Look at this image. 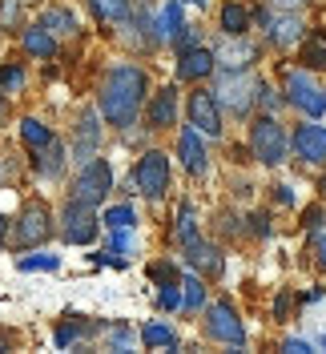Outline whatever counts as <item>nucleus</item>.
<instances>
[{
    "instance_id": "33",
    "label": "nucleus",
    "mask_w": 326,
    "mask_h": 354,
    "mask_svg": "<svg viewBox=\"0 0 326 354\" xmlns=\"http://www.w3.org/2000/svg\"><path fill=\"white\" fill-rule=\"evenodd\" d=\"M157 306L161 310H177L181 306V282H165L161 294H157Z\"/></svg>"
},
{
    "instance_id": "49",
    "label": "nucleus",
    "mask_w": 326,
    "mask_h": 354,
    "mask_svg": "<svg viewBox=\"0 0 326 354\" xmlns=\"http://www.w3.org/2000/svg\"><path fill=\"white\" fill-rule=\"evenodd\" d=\"M323 346H326V338H323Z\"/></svg>"
},
{
    "instance_id": "14",
    "label": "nucleus",
    "mask_w": 326,
    "mask_h": 354,
    "mask_svg": "<svg viewBox=\"0 0 326 354\" xmlns=\"http://www.w3.org/2000/svg\"><path fill=\"white\" fill-rule=\"evenodd\" d=\"M177 157H181V165H185V174L201 177L206 174V145H201V133L190 125V129H181V137H177Z\"/></svg>"
},
{
    "instance_id": "28",
    "label": "nucleus",
    "mask_w": 326,
    "mask_h": 354,
    "mask_svg": "<svg viewBox=\"0 0 326 354\" xmlns=\"http://www.w3.org/2000/svg\"><path fill=\"white\" fill-rule=\"evenodd\" d=\"M302 65L306 68H326V32H314V41H306Z\"/></svg>"
},
{
    "instance_id": "5",
    "label": "nucleus",
    "mask_w": 326,
    "mask_h": 354,
    "mask_svg": "<svg viewBox=\"0 0 326 354\" xmlns=\"http://www.w3.org/2000/svg\"><path fill=\"white\" fill-rule=\"evenodd\" d=\"M286 101L294 105V109H302L306 117H323L326 113V88L306 73V68H290L286 73Z\"/></svg>"
},
{
    "instance_id": "40",
    "label": "nucleus",
    "mask_w": 326,
    "mask_h": 354,
    "mask_svg": "<svg viewBox=\"0 0 326 354\" xmlns=\"http://www.w3.org/2000/svg\"><path fill=\"white\" fill-rule=\"evenodd\" d=\"M302 221L310 225V230H314V225H323V209H318V205H310V209L302 214Z\"/></svg>"
},
{
    "instance_id": "15",
    "label": "nucleus",
    "mask_w": 326,
    "mask_h": 354,
    "mask_svg": "<svg viewBox=\"0 0 326 354\" xmlns=\"http://www.w3.org/2000/svg\"><path fill=\"white\" fill-rule=\"evenodd\" d=\"M214 48H201V44H194V48H185L181 53V61H177V81H201V77H210L214 73Z\"/></svg>"
},
{
    "instance_id": "26",
    "label": "nucleus",
    "mask_w": 326,
    "mask_h": 354,
    "mask_svg": "<svg viewBox=\"0 0 326 354\" xmlns=\"http://www.w3.org/2000/svg\"><path fill=\"white\" fill-rule=\"evenodd\" d=\"M141 342H145V346H170V351H177V334L170 330V326H161V322L141 326Z\"/></svg>"
},
{
    "instance_id": "41",
    "label": "nucleus",
    "mask_w": 326,
    "mask_h": 354,
    "mask_svg": "<svg viewBox=\"0 0 326 354\" xmlns=\"http://www.w3.org/2000/svg\"><path fill=\"white\" fill-rule=\"evenodd\" d=\"M270 4H274V8H282V12H298L306 0H270Z\"/></svg>"
},
{
    "instance_id": "13",
    "label": "nucleus",
    "mask_w": 326,
    "mask_h": 354,
    "mask_svg": "<svg viewBox=\"0 0 326 354\" xmlns=\"http://www.w3.org/2000/svg\"><path fill=\"white\" fill-rule=\"evenodd\" d=\"M254 57H258V48L246 41V32L242 37H230L226 32V41H217V48H214V61L221 68H250Z\"/></svg>"
},
{
    "instance_id": "22",
    "label": "nucleus",
    "mask_w": 326,
    "mask_h": 354,
    "mask_svg": "<svg viewBox=\"0 0 326 354\" xmlns=\"http://www.w3.org/2000/svg\"><path fill=\"white\" fill-rule=\"evenodd\" d=\"M153 28H157V41H177V32L185 28V24H181V4H177V0L174 4H165Z\"/></svg>"
},
{
    "instance_id": "37",
    "label": "nucleus",
    "mask_w": 326,
    "mask_h": 354,
    "mask_svg": "<svg viewBox=\"0 0 326 354\" xmlns=\"http://www.w3.org/2000/svg\"><path fill=\"white\" fill-rule=\"evenodd\" d=\"M109 250H117V254H129V250H133L129 230H113V242H109Z\"/></svg>"
},
{
    "instance_id": "8",
    "label": "nucleus",
    "mask_w": 326,
    "mask_h": 354,
    "mask_svg": "<svg viewBox=\"0 0 326 354\" xmlns=\"http://www.w3.org/2000/svg\"><path fill=\"white\" fill-rule=\"evenodd\" d=\"M206 334L217 338V342H226V346H246V326H242V318L234 314L230 302L206 306Z\"/></svg>"
},
{
    "instance_id": "39",
    "label": "nucleus",
    "mask_w": 326,
    "mask_h": 354,
    "mask_svg": "<svg viewBox=\"0 0 326 354\" xmlns=\"http://www.w3.org/2000/svg\"><path fill=\"white\" fill-rule=\"evenodd\" d=\"M282 351H290V354H306V351H310V342H302V338H286Z\"/></svg>"
},
{
    "instance_id": "46",
    "label": "nucleus",
    "mask_w": 326,
    "mask_h": 354,
    "mask_svg": "<svg viewBox=\"0 0 326 354\" xmlns=\"http://www.w3.org/2000/svg\"><path fill=\"white\" fill-rule=\"evenodd\" d=\"M190 4H201V8H206V4H210V0H190Z\"/></svg>"
},
{
    "instance_id": "43",
    "label": "nucleus",
    "mask_w": 326,
    "mask_h": 354,
    "mask_svg": "<svg viewBox=\"0 0 326 354\" xmlns=\"http://www.w3.org/2000/svg\"><path fill=\"white\" fill-rule=\"evenodd\" d=\"M318 266H323V270H326V234H323V238H318Z\"/></svg>"
},
{
    "instance_id": "16",
    "label": "nucleus",
    "mask_w": 326,
    "mask_h": 354,
    "mask_svg": "<svg viewBox=\"0 0 326 354\" xmlns=\"http://www.w3.org/2000/svg\"><path fill=\"white\" fill-rule=\"evenodd\" d=\"M174 121H177V88L165 85L150 101V129H170Z\"/></svg>"
},
{
    "instance_id": "19",
    "label": "nucleus",
    "mask_w": 326,
    "mask_h": 354,
    "mask_svg": "<svg viewBox=\"0 0 326 354\" xmlns=\"http://www.w3.org/2000/svg\"><path fill=\"white\" fill-rule=\"evenodd\" d=\"M24 53H28V57H41V61H48V57L57 53V41H53V32H48L44 24H33V28H24Z\"/></svg>"
},
{
    "instance_id": "34",
    "label": "nucleus",
    "mask_w": 326,
    "mask_h": 354,
    "mask_svg": "<svg viewBox=\"0 0 326 354\" xmlns=\"http://www.w3.org/2000/svg\"><path fill=\"white\" fill-rule=\"evenodd\" d=\"M57 254H44V258H21V270L24 274H33V270H57Z\"/></svg>"
},
{
    "instance_id": "9",
    "label": "nucleus",
    "mask_w": 326,
    "mask_h": 354,
    "mask_svg": "<svg viewBox=\"0 0 326 354\" xmlns=\"http://www.w3.org/2000/svg\"><path fill=\"white\" fill-rule=\"evenodd\" d=\"M48 209H44L41 201H28L21 209V218H17V234H12V242L21 245V250H33V245H41L48 238Z\"/></svg>"
},
{
    "instance_id": "36",
    "label": "nucleus",
    "mask_w": 326,
    "mask_h": 354,
    "mask_svg": "<svg viewBox=\"0 0 326 354\" xmlns=\"http://www.w3.org/2000/svg\"><path fill=\"white\" fill-rule=\"evenodd\" d=\"M150 278L153 282H157V286H165V282H181V278H177V270L170 262H161V266H153L150 270Z\"/></svg>"
},
{
    "instance_id": "25",
    "label": "nucleus",
    "mask_w": 326,
    "mask_h": 354,
    "mask_svg": "<svg viewBox=\"0 0 326 354\" xmlns=\"http://www.w3.org/2000/svg\"><path fill=\"white\" fill-rule=\"evenodd\" d=\"M21 137H24V145H33V149H44V145L53 141V129H48V125H41L37 117H24V121H21Z\"/></svg>"
},
{
    "instance_id": "23",
    "label": "nucleus",
    "mask_w": 326,
    "mask_h": 354,
    "mask_svg": "<svg viewBox=\"0 0 326 354\" xmlns=\"http://www.w3.org/2000/svg\"><path fill=\"white\" fill-rule=\"evenodd\" d=\"M89 8L97 12V21H105V24L129 21V0H89Z\"/></svg>"
},
{
    "instance_id": "30",
    "label": "nucleus",
    "mask_w": 326,
    "mask_h": 354,
    "mask_svg": "<svg viewBox=\"0 0 326 354\" xmlns=\"http://www.w3.org/2000/svg\"><path fill=\"white\" fill-rule=\"evenodd\" d=\"M21 85H24V68L21 65H4V68H0V97L21 93Z\"/></svg>"
},
{
    "instance_id": "42",
    "label": "nucleus",
    "mask_w": 326,
    "mask_h": 354,
    "mask_svg": "<svg viewBox=\"0 0 326 354\" xmlns=\"http://www.w3.org/2000/svg\"><path fill=\"white\" fill-rule=\"evenodd\" d=\"M274 198L282 201V205H290V201H294V194H290V185H278V189H274Z\"/></svg>"
},
{
    "instance_id": "38",
    "label": "nucleus",
    "mask_w": 326,
    "mask_h": 354,
    "mask_svg": "<svg viewBox=\"0 0 326 354\" xmlns=\"http://www.w3.org/2000/svg\"><path fill=\"white\" fill-rule=\"evenodd\" d=\"M258 101L266 105V109H278V97H274V88L270 85H258Z\"/></svg>"
},
{
    "instance_id": "12",
    "label": "nucleus",
    "mask_w": 326,
    "mask_h": 354,
    "mask_svg": "<svg viewBox=\"0 0 326 354\" xmlns=\"http://www.w3.org/2000/svg\"><path fill=\"white\" fill-rule=\"evenodd\" d=\"M294 153L302 157L306 165H323L326 161V129L323 125H298L294 137H290Z\"/></svg>"
},
{
    "instance_id": "24",
    "label": "nucleus",
    "mask_w": 326,
    "mask_h": 354,
    "mask_svg": "<svg viewBox=\"0 0 326 354\" xmlns=\"http://www.w3.org/2000/svg\"><path fill=\"white\" fill-rule=\"evenodd\" d=\"M250 28V12L242 8V4H221V32H230V37H242Z\"/></svg>"
},
{
    "instance_id": "1",
    "label": "nucleus",
    "mask_w": 326,
    "mask_h": 354,
    "mask_svg": "<svg viewBox=\"0 0 326 354\" xmlns=\"http://www.w3.org/2000/svg\"><path fill=\"white\" fill-rule=\"evenodd\" d=\"M145 73L137 65H117L109 68L105 85H101V97H97V109L105 117L113 129H129L133 121H137V113H141V101H145Z\"/></svg>"
},
{
    "instance_id": "20",
    "label": "nucleus",
    "mask_w": 326,
    "mask_h": 354,
    "mask_svg": "<svg viewBox=\"0 0 326 354\" xmlns=\"http://www.w3.org/2000/svg\"><path fill=\"white\" fill-rule=\"evenodd\" d=\"M37 174L41 177H61V169H65V145L61 141H48L44 149H37Z\"/></svg>"
},
{
    "instance_id": "32",
    "label": "nucleus",
    "mask_w": 326,
    "mask_h": 354,
    "mask_svg": "<svg viewBox=\"0 0 326 354\" xmlns=\"http://www.w3.org/2000/svg\"><path fill=\"white\" fill-rule=\"evenodd\" d=\"M97 326H89V322H65L61 330H57V346H69L73 338H81V334H93Z\"/></svg>"
},
{
    "instance_id": "45",
    "label": "nucleus",
    "mask_w": 326,
    "mask_h": 354,
    "mask_svg": "<svg viewBox=\"0 0 326 354\" xmlns=\"http://www.w3.org/2000/svg\"><path fill=\"white\" fill-rule=\"evenodd\" d=\"M4 238H8V218L0 214V250H4Z\"/></svg>"
},
{
    "instance_id": "7",
    "label": "nucleus",
    "mask_w": 326,
    "mask_h": 354,
    "mask_svg": "<svg viewBox=\"0 0 326 354\" xmlns=\"http://www.w3.org/2000/svg\"><path fill=\"white\" fill-rule=\"evenodd\" d=\"M97 230H101V218L93 214V205H81V201L69 198L65 214H61V238L69 245H89L97 238Z\"/></svg>"
},
{
    "instance_id": "11",
    "label": "nucleus",
    "mask_w": 326,
    "mask_h": 354,
    "mask_svg": "<svg viewBox=\"0 0 326 354\" xmlns=\"http://www.w3.org/2000/svg\"><path fill=\"white\" fill-rule=\"evenodd\" d=\"M258 21L266 24V37L278 48H290V44L302 41V21L294 12H258Z\"/></svg>"
},
{
    "instance_id": "48",
    "label": "nucleus",
    "mask_w": 326,
    "mask_h": 354,
    "mask_svg": "<svg viewBox=\"0 0 326 354\" xmlns=\"http://www.w3.org/2000/svg\"><path fill=\"white\" fill-rule=\"evenodd\" d=\"M323 194H326V181H323Z\"/></svg>"
},
{
    "instance_id": "47",
    "label": "nucleus",
    "mask_w": 326,
    "mask_h": 354,
    "mask_svg": "<svg viewBox=\"0 0 326 354\" xmlns=\"http://www.w3.org/2000/svg\"><path fill=\"white\" fill-rule=\"evenodd\" d=\"M0 351H8V342H4V338H0Z\"/></svg>"
},
{
    "instance_id": "44",
    "label": "nucleus",
    "mask_w": 326,
    "mask_h": 354,
    "mask_svg": "<svg viewBox=\"0 0 326 354\" xmlns=\"http://www.w3.org/2000/svg\"><path fill=\"white\" fill-rule=\"evenodd\" d=\"M286 306H290V298H286V294H282V298H278V302H274V314H278V318H282V314H286Z\"/></svg>"
},
{
    "instance_id": "18",
    "label": "nucleus",
    "mask_w": 326,
    "mask_h": 354,
    "mask_svg": "<svg viewBox=\"0 0 326 354\" xmlns=\"http://www.w3.org/2000/svg\"><path fill=\"white\" fill-rule=\"evenodd\" d=\"M101 141V125H97V113H85L81 125H77V161H89L93 149Z\"/></svg>"
},
{
    "instance_id": "29",
    "label": "nucleus",
    "mask_w": 326,
    "mask_h": 354,
    "mask_svg": "<svg viewBox=\"0 0 326 354\" xmlns=\"http://www.w3.org/2000/svg\"><path fill=\"white\" fill-rule=\"evenodd\" d=\"M177 242H181V245L197 242V218H194V205H181V209H177Z\"/></svg>"
},
{
    "instance_id": "4",
    "label": "nucleus",
    "mask_w": 326,
    "mask_h": 354,
    "mask_svg": "<svg viewBox=\"0 0 326 354\" xmlns=\"http://www.w3.org/2000/svg\"><path fill=\"white\" fill-rule=\"evenodd\" d=\"M109 189H113V169H109V161H101V157H89L85 169L77 174L73 189H69V198L81 201V205H101V201L109 198Z\"/></svg>"
},
{
    "instance_id": "31",
    "label": "nucleus",
    "mask_w": 326,
    "mask_h": 354,
    "mask_svg": "<svg viewBox=\"0 0 326 354\" xmlns=\"http://www.w3.org/2000/svg\"><path fill=\"white\" fill-rule=\"evenodd\" d=\"M101 221H105L109 230H133V209L129 205H113V209H105Z\"/></svg>"
},
{
    "instance_id": "35",
    "label": "nucleus",
    "mask_w": 326,
    "mask_h": 354,
    "mask_svg": "<svg viewBox=\"0 0 326 354\" xmlns=\"http://www.w3.org/2000/svg\"><path fill=\"white\" fill-rule=\"evenodd\" d=\"M129 346H133V330L113 326V334H109V351H129Z\"/></svg>"
},
{
    "instance_id": "21",
    "label": "nucleus",
    "mask_w": 326,
    "mask_h": 354,
    "mask_svg": "<svg viewBox=\"0 0 326 354\" xmlns=\"http://www.w3.org/2000/svg\"><path fill=\"white\" fill-rule=\"evenodd\" d=\"M41 24L53 32V37H73L81 24H77V17L69 12V8H44V17H41Z\"/></svg>"
},
{
    "instance_id": "27",
    "label": "nucleus",
    "mask_w": 326,
    "mask_h": 354,
    "mask_svg": "<svg viewBox=\"0 0 326 354\" xmlns=\"http://www.w3.org/2000/svg\"><path fill=\"white\" fill-rule=\"evenodd\" d=\"M181 306L206 310V282L201 278H181Z\"/></svg>"
},
{
    "instance_id": "2",
    "label": "nucleus",
    "mask_w": 326,
    "mask_h": 354,
    "mask_svg": "<svg viewBox=\"0 0 326 354\" xmlns=\"http://www.w3.org/2000/svg\"><path fill=\"white\" fill-rule=\"evenodd\" d=\"M258 85L262 81H254L250 77V68H221L217 73V105L226 113H234V117H246V113L254 109V101H258Z\"/></svg>"
},
{
    "instance_id": "10",
    "label": "nucleus",
    "mask_w": 326,
    "mask_h": 354,
    "mask_svg": "<svg viewBox=\"0 0 326 354\" xmlns=\"http://www.w3.org/2000/svg\"><path fill=\"white\" fill-rule=\"evenodd\" d=\"M190 125H194L197 133H206V137H217L221 133V105H217L214 93H206V88H197V93H190Z\"/></svg>"
},
{
    "instance_id": "3",
    "label": "nucleus",
    "mask_w": 326,
    "mask_h": 354,
    "mask_svg": "<svg viewBox=\"0 0 326 354\" xmlns=\"http://www.w3.org/2000/svg\"><path fill=\"white\" fill-rule=\"evenodd\" d=\"M250 149H254V157L262 165H282L286 149H290V137H286V129L274 117H258L250 125Z\"/></svg>"
},
{
    "instance_id": "17",
    "label": "nucleus",
    "mask_w": 326,
    "mask_h": 354,
    "mask_svg": "<svg viewBox=\"0 0 326 354\" xmlns=\"http://www.w3.org/2000/svg\"><path fill=\"white\" fill-rule=\"evenodd\" d=\"M185 258H190V266H197V270H201V274H210V278H217V274L226 270V262H221V254H217L214 245H206L201 238L185 245Z\"/></svg>"
},
{
    "instance_id": "6",
    "label": "nucleus",
    "mask_w": 326,
    "mask_h": 354,
    "mask_svg": "<svg viewBox=\"0 0 326 354\" xmlns=\"http://www.w3.org/2000/svg\"><path fill=\"white\" fill-rule=\"evenodd\" d=\"M133 189L145 194L150 201L165 198V189H170V157L161 153V149H150L133 165Z\"/></svg>"
}]
</instances>
